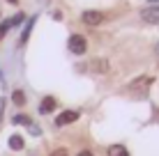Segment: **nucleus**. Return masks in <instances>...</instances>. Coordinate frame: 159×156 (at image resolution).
Wrapping results in <instances>:
<instances>
[{
    "label": "nucleus",
    "instance_id": "obj_6",
    "mask_svg": "<svg viewBox=\"0 0 159 156\" xmlns=\"http://www.w3.org/2000/svg\"><path fill=\"white\" fill-rule=\"evenodd\" d=\"M141 16L145 23H159V7H148L141 12Z\"/></svg>",
    "mask_w": 159,
    "mask_h": 156
},
{
    "label": "nucleus",
    "instance_id": "obj_10",
    "mask_svg": "<svg viewBox=\"0 0 159 156\" xmlns=\"http://www.w3.org/2000/svg\"><path fill=\"white\" fill-rule=\"evenodd\" d=\"M9 147L12 149H23V138L21 136H12L9 138Z\"/></svg>",
    "mask_w": 159,
    "mask_h": 156
},
{
    "label": "nucleus",
    "instance_id": "obj_7",
    "mask_svg": "<svg viewBox=\"0 0 159 156\" xmlns=\"http://www.w3.org/2000/svg\"><path fill=\"white\" fill-rule=\"evenodd\" d=\"M51 110H56V99H53V96H46V99L42 101V106H39V112L42 115H48Z\"/></svg>",
    "mask_w": 159,
    "mask_h": 156
},
{
    "label": "nucleus",
    "instance_id": "obj_11",
    "mask_svg": "<svg viewBox=\"0 0 159 156\" xmlns=\"http://www.w3.org/2000/svg\"><path fill=\"white\" fill-rule=\"evenodd\" d=\"M12 101H14L16 106H23V103H25V94L21 92V90H16V92L12 94Z\"/></svg>",
    "mask_w": 159,
    "mask_h": 156
},
{
    "label": "nucleus",
    "instance_id": "obj_8",
    "mask_svg": "<svg viewBox=\"0 0 159 156\" xmlns=\"http://www.w3.org/2000/svg\"><path fill=\"white\" fill-rule=\"evenodd\" d=\"M108 156H129V152L122 145H111V147H108Z\"/></svg>",
    "mask_w": 159,
    "mask_h": 156
},
{
    "label": "nucleus",
    "instance_id": "obj_13",
    "mask_svg": "<svg viewBox=\"0 0 159 156\" xmlns=\"http://www.w3.org/2000/svg\"><path fill=\"white\" fill-rule=\"evenodd\" d=\"M14 124H30V117H25V115H16V117H14Z\"/></svg>",
    "mask_w": 159,
    "mask_h": 156
},
{
    "label": "nucleus",
    "instance_id": "obj_19",
    "mask_svg": "<svg viewBox=\"0 0 159 156\" xmlns=\"http://www.w3.org/2000/svg\"><path fill=\"white\" fill-rule=\"evenodd\" d=\"M148 2H150V5H159V0H148Z\"/></svg>",
    "mask_w": 159,
    "mask_h": 156
},
{
    "label": "nucleus",
    "instance_id": "obj_17",
    "mask_svg": "<svg viewBox=\"0 0 159 156\" xmlns=\"http://www.w3.org/2000/svg\"><path fill=\"white\" fill-rule=\"evenodd\" d=\"M155 120H159V106H155Z\"/></svg>",
    "mask_w": 159,
    "mask_h": 156
},
{
    "label": "nucleus",
    "instance_id": "obj_4",
    "mask_svg": "<svg viewBox=\"0 0 159 156\" xmlns=\"http://www.w3.org/2000/svg\"><path fill=\"white\" fill-rule=\"evenodd\" d=\"M76 120H79V112H76V110H65V112L58 115L56 124L58 126H67V124H72V122H76Z\"/></svg>",
    "mask_w": 159,
    "mask_h": 156
},
{
    "label": "nucleus",
    "instance_id": "obj_15",
    "mask_svg": "<svg viewBox=\"0 0 159 156\" xmlns=\"http://www.w3.org/2000/svg\"><path fill=\"white\" fill-rule=\"evenodd\" d=\"M21 21H23V14H16V16H14V19H12V25H19V23H21Z\"/></svg>",
    "mask_w": 159,
    "mask_h": 156
},
{
    "label": "nucleus",
    "instance_id": "obj_9",
    "mask_svg": "<svg viewBox=\"0 0 159 156\" xmlns=\"http://www.w3.org/2000/svg\"><path fill=\"white\" fill-rule=\"evenodd\" d=\"M35 21H37V16H32V19L28 21V25H25L23 35H21V44H25V39H28V35H30V30H32V25H35Z\"/></svg>",
    "mask_w": 159,
    "mask_h": 156
},
{
    "label": "nucleus",
    "instance_id": "obj_21",
    "mask_svg": "<svg viewBox=\"0 0 159 156\" xmlns=\"http://www.w3.org/2000/svg\"><path fill=\"white\" fill-rule=\"evenodd\" d=\"M157 53H159V46H157Z\"/></svg>",
    "mask_w": 159,
    "mask_h": 156
},
{
    "label": "nucleus",
    "instance_id": "obj_5",
    "mask_svg": "<svg viewBox=\"0 0 159 156\" xmlns=\"http://www.w3.org/2000/svg\"><path fill=\"white\" fill-rule=\"evenodd\" d=\"M85 69H92V71H97V74H106V71H108V62L97 57V60H90V62H88Z\"/></svg>",
    "mask_w": 159,
    "mask_h": 156
},
{
    "label": "nucleus",
    "instance_id": "obj_20",
    "mask_svg": "<svg viewBox=\"0 0 159 156\" xmlns=\"http://www.w3.org/2000/svg\"><path fill=\"white\" fill-rule=\"evenodd\" d=\"M7 2H12V5H16V2H19V0H7Z\"/></svg>",
    "mask_w": 159,
    "mask_h": 156
},
{
    "label": "nucleus",
    "instance_id": "obj_18",
    "mask_svg": "<svg viewBox=\"0 0 159 156\" xmlns=\"http://www.w3.org/2000/svg\"><path fill=\"white\" fill-rule=\"evenodd\" d=\"M79 156H92V152H81Z\"/></svg>",
    "mask_w": 159,
    "mask_h": 156
},
{
    "label": "nucleus",
    "instance_id": "obj_14",
    "mask_svg": "<svg viewBox=\"0 0 159 156\" xmlns=\"http://www.w3.org/2000/svg\"><path fill=\"white\" fill-rule=\"evenodd\" d=\"M51 156H69V152H67V149H53Z\"/></svg>",
    "mask_w": 159,
    "mask_h": 156
},
{
    "label": "nucleus",
    "instance_id": "obj_1",
    "mask_svg": "<svg viewBox=\"0 0 159 156\" xmlns=\"http://www.w3.org/2000/svg\"><path fill=\"white\" fill-rule=\"evenodd\" d=\"M152 83V78H148V76H143V78H136L134 83L127 87V94L129 96H134V99H139V96H143L145 92H148V85Z\"/></svg>",
    "mask_w": 159,
    "mask_h": 156
},
{
    "label": "nucleus",
    "instance_id": "obj_16",
    "mask_svg": "<svg viewBox=\"0 0 159 156\" xmlns=\"http://www.w3.org/2000/svg\"><path fill=\"white\" fill-rule=\"evenodd\" d=\"M2 108H5V101L0 99V117H2Z\"/></svg>",
    "mask_w": 159,
    "mask_h": 156
},
{
    "label": "nucleus",
    "instance_id": "obj_2",
    "mask_svg": "<svg viewBox=\"0 0 159 156\" xmlns=\"http://www.w3.org/2000/svg\"><path fill=\"white\" fill-rule=\"evenodd\" d=\"M69 51H72L74 55H83V53L88 51V41H85V37H81V35H72V37H69Z\"/></svg>",
    "mask_w": 159,
    "mask_h": 156
},
{
    "label": "nucleus",
    "instance_id": "obj_12",
    "mask_svg": "<svg viewBox=\"0 0 159 156\" xmlns=\"http://www.w3.org/2000/svg\"><path fill=\"white\" fill-rule=\"evenodd\" d=\"M9 28H12V21H5V23L0 25V39H2V37L7 35V30H9Z\"/></svg>",
    "mask_w": 159,
    "mask_h": 156
},
{
    "label": "nucleus",
    "instance_id": "obj_3",
    "mask_svg": "<svg viewBox=\"0 0 159 156\" xmlns=\"http://www.w3.org/2000/svg\"><path fill=\"white\" fill-rule=\"evenodd\" d=\"M104 19H106V14L97 12V9H90V12H83V16H81V21H83L85 25H99V23H104Z\"/></svg>",
    "mask_w": 159,
    "mask_h": 156
}]
</instances>
